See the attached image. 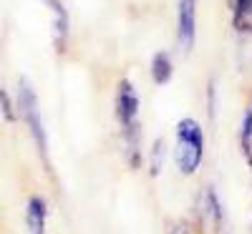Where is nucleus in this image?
<instances>
[{
  "label": "nucleus",
  "instance_id": "nucleus-3",
  "mask_svg": "<svg viewBox=\"0 0 252 234\" xmlns=\"http://www.w3.org/2000/svg\"><path fill=\"white\" fill-rule=\"evenodd\" d=\"M177 144H174V164L179 174L194 176L204 159V131L194 118H182L177 123Z\"/></svg>",
  "mask_w": 252,
  "mask_h": 234
},
{
  "label": "nucleus",
  "instance_id": "nucleus-7",
  "mask_svg": "<svg viewBox=\"0 0 252 234\" xmlns=\"http://www.w3.org/2000/svg\"><path fill=\"white\" fill-rule=\"evenodd\" d=\"M149 73H152V81L157 86H166L174 76V60H172V53L166 51H157L149 60Z\"/></svg>",
  "mask_w": 252,
  "mask_h": 234
},
{
  "label": "nucleus",
  "instance_id": "nucleus-5",
  "mask_svg": "<svg viewBox=\"0 0 252 234\" xmlns=\"http://www.w3.org/2000/svg\"><path fill=\"white\" fill-rule=\"evenodd\" d=\"M53 20V43H56V53L63 56L68 48V38H71V15L63 5V0H40Z\"/></svg>",
  "mask_w": 252,
  "mask_h": 234
},
{
  "label": "nucleus",
  "instance_id": "nucleus-11",
  "mask_svg": "<svg viewBox=\"0 0 252 234\" xmlns=\"http://www.w3.org/2000/svg\"><path fill=\"white\" fill-rule=\"evenodd\" d=\"M164 159H166V141L164 139H154L152 151H149V174L159 176L164 169Z\"/></svg>",
  "mask_w": 252,
  "mask_h": 234
},
{
  "label": "nucleus",
  "instance_id": "nucleus-9",
  "mask_svg": "<svg viewBox=\"0 0 252 234\" xmlns=\"http://www.w3.org/2000/svg\"><path fill=\"white\" fill-rule=\"evenodd\" d=\"M240 151L247 164H252V103L242 114V126H240Z\"/></svg>",
  "mask_w": 252,
  "mask_h": 234
},
{
  "label": "nucleus",
  "instance_id": "nucleus-8",
  "mask_svg": "<svg viewBox=\"0 0 252 234\" xmlns=\"http://www.w3.org/2000/svg\"><path fill=\"white\" fill-rule=\"evenodd\" d=\"M232 26L237 33H252V0H229Z\"/></svg>",
  "mask_w": 252,
  "mask_h": 234
},
{
  "label": "nucleus",
  "instance_id": "nucleus-10",
  "mask_svg": "<svg viewBox=\"0 0 252 234\" xmlns=\"http://www.w3.org/2000/svg\"><path fill=\"white\" fill-rule=\"evenodd\" d=\"M0 116H3L5 123H18V103L15 96L0 83Z\"/></svg>",
  "mask_w": 252,
  "mask_h": 234
},
{
  "label": "nucleus",
  "instance_id": "nucleus-12",
  "mask_svg": "<svg viewBox=\"0 0 252 234\" xmlns=\"http://www.w3.org/2000/svg\"><path fill=\"white\" fill-rule=\"evenodd\" d=\"M207 116H209V123H215L217 118V83L209 81L207 86Z\"/></svg>",
  "mask_w": 252,
  "mask_h": 234
},
{
  "label": "nucleus",
  "instance_id": "nucleus-1",
  "mask_svg": "<svg viewBox=\"0 0 252 234\" xmlns=\"http://www.w3.org/2000/svg\"><path fill=\"white\" fill-rule=\"evenodd\" d=\"M114 114H116V121H119V129H121L124 161L131 172H136V169H141V161H144V151H141V101H139L136 86L129 78L119 81Z\"/></svg>",
  "mask_w": 252,
  "mask_h": 234
},
{
  "label": "nucleus",
  "instance_id": "nucleus-14",
  "mask_svg": "<svg viewBox=\"0 0 252 234\" xmlns=\"http://www.w3.org/2000/svg\"><path fill=\"white\" fill-rule=\"evenodd\" d=\"M247 166H250V169H252V164H247Z\"/></svg>",
  "mask_w": 252,
  "mask_h": 234
},
{
  "label": "nucleus",
  "instance_id": "nucleus-2",
  "mask_svg": "<svg viewBox=\"0 0 252 234\" xmlns=\"http://www.w3.org/2000/svg\"><path fill=\"white\" fill-rule=\"evenodd\" d=\"M15 103H18V121L26 123V131H28L31 141L35 144V151H38V156H40V164L46 166V172H51L48 131H46V123H43V114H40L38 93H35L33 83H31L26 76H20V81H18Z\"/></svg>",
  "mask_w": 252,
  "mask_h": 234
},
{
  "label": "nucleus",
  "instance_id": "nucleus-4",
  "mask_svg": "<svg viewBox=\"0 0 252 234\" xmlns=\"http://www.w3.org/2000/svg\"><path fill=\"white\" fill-rule=\"evenodd\" d=\"M197 40V0H179L177 5V43L184 56L192 53Z\"/></svg>",
  "mask_w": 252,
  "mask_h": 234
},
{
  "label": "nucleus",
  "instance_id": "nucleus-13",
  "mask_svg": "<svg viewBox=\"0 0 252 234\" xmlns=\"http://www.w3.org/2000/svg\"><path fill=\"white\" fill-rule=\"evenodd\" d=\"M166 234H197V229L187 219H174V222H166Z\"/></svg>",
  "mask_w": 252,
  "mask_h": 234
},
{
  "label": "nucleus",
  "instance_id": "nucleus-6",
  "mask_svg": "<svg viewBox=\"0 0 252 234\" xmlns=\"http://www.w3.org/2000/svg\"><path fill=\"white\" fill-rule=\"evenodd\" d=\"M28 234H48V202L40 194H31L26 202Z\"/></svg>",
  "mask_w": 252,
  "mask_h": 234
}]
</instances>
